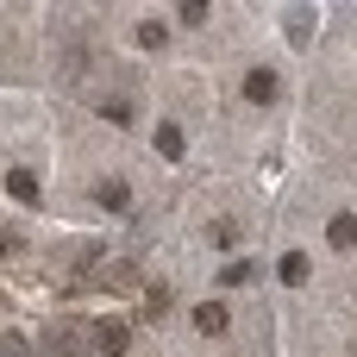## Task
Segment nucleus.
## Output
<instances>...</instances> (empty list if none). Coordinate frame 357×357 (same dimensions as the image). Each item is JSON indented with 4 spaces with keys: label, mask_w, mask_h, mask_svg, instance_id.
Masks as SVG:
<instances>
[{
    "label": "nucleus",
    "mask_w": 357,
    "mask_h": 357,
    "mask_svg": "<svg viewBox=\"0 0 357 357\" xmlns=\"http://www.w3.org/2000/svg\"><path fill=\"white\" fill-rule=\"evenodd\" d=\"M276 94H282V75H276V69H251V75H245V100H251V107H270Z\"/></svg>",
    "instance_id": "obj_1"
},
{
    "label": "nucleus",
    "mask_w": 357,
    "mask_h": 357,
    "mask_svg": "<svg viewBox=\"0 0 357 357\" xmlns=\"http://www.w3.org/2000/svg\"><path fill=\"white\" fill-rule=\"evenodd\" d=\"M94 345H100V357H119L132 345V326L126 320H94Z\"/></svg>",
    "instance_id": "obj_2"
},
{
    "label": "nucleus",
    "mask_w": 357,
    "mask_h": 357,
    "mask_svg": "<svg viewBox=\"0 0 357 357\" xmlns=\"http://www.w3.org/2000/svg\"><path fill=\"white\" fill-rule=\"evenodd\" d=\"M6 195H13L19 207H38V176H31V169H13V176H6Z\"/></svg>",
    "instance_id": "obj_3"
},
{
    "label": "nucleus",
    "mask_w": 357,
    "mask_h": 357,
    "mask_svg": "<svg viewBox=\"0 0 357 357\" xmlns=\"http://www.w3.org/2000/svg\"><path fill=\"white\" fill-rule=\"evenodd\" d=\"M326 238H333V251H351V245H357V213H333Z\"/></svg>",
    "instance_id": "obj_4"
},
{
    "label": "nucleus",
    "mask_w": 357,
    "mask_h": 357,
    "mask_svg": "<svg viewBox=\"0 0 357 357\" xmlns=\"http://www.w3.org/2000/svg\"><path fill=\"white\" fill-rule=\"evenodd\" d=\"M157 151H163L169 163H182V157H188V151H182V126H176V119H169V126H157Z\"/></svg>",
    "instance_id": "obj_5"
},
{
    "label": "nucleus",
    "mask_w": 357,
    "mask_h": 357,
    "mask_svg": "<svg viewBox=\"0 0 357 357\" xmlns=\"http://www.w3.org/2000/svg\"><path fill=\"white\" fill-rule=\"evenodd\" d=\"M100 207H107V213H126V207H132V188H126V182H100Z\"/></svg>",
    "instance_id": "obj_6"
},
{
    "label": "nucleus",
    "mask_w": 357,
    "mask_h": 357,
    "mask_svg": "<svg viewBox=\"0 0 357 357\" xmlns=\"http://www.w3.org/2000/svg\"><path fill=\"white\" fill-rule=\"evenodd\" d=\"M195 326H201V333H226V307H220V301L195 307Z\"/></svg>",
    "instance_id": "obj_7"
},
{
    "label": "nucleus",
    "mask_w": 357,
    "mask_h": 357,
    "mask_svg": "<svg viewBox=\"0 0 357 357\" xmlns=\"http://www.w3.org/2000/svg\"><path fill=\"white\" fill-rule=\"evenodd\" d=\"M163 38H169V31H163L157 19H144V25H138V44H144V50H163Z\"/></svg>",
    "instance_id": "obj_8"
},
{
    "label": "nucleus",
    "mask_w": 357,
    "mask_h": 357,
    "mask_svg": "<svg viewBox=\"0 0 357 357\" xmlns=\"http://www.w3.org/2000/svg\"><path fill=\"white\" fill-rule=\"evenodd\" d=\"M251 276H257V264H245V257H238V264H226V276H220V282H226V289H238V282H251Z\"/></svg>",
    "instance_id": "obj_9"
},
{
    "label": "nucleus",
    "mask_w": 357,
    "mask_h": 357,
    "mask_svg": "<svg viewBox=\"0 0 357 357\" xmlns=\"http://www.w3.org/2000/svg\"><path fill=\"white\" fill-rule=\"evenodd\" d=\"M307 31H314V13H289V38L307 44Z\"/></svg>",
    "instance_id": "obj_10"
},
{
    "label": "nucleus",
    "mask_w": 357,
    "mask_h": 357,
    "mask_svg": "<svg viewBox=\"0 0 357 357\" xmlns=\"http://www.w3.org/2000/svg\"><path fill=\"white\" fill-rule=\"evenodd\" d=\"M282 282H307V257L289 251V257H282Z\"/></svg>",
    "instance_id": "obj_11"
},
{
    "label": "nucleus",
    "mask_w": 357,
    "mask_h": 357,
    "mask_svg": "<svg viewBox=\"0 0 357 357\" xmlns=\"http://www.w3.org/2000/svg\"><path fill=\"white\" fill-rule=\"evenodd\" d=\"M176 19H182V25H201V19H207V6H201V0H182V6H176Z\"/></svg>",
    "instance_id": "obj_12"
},
{
    "label": "nucleus",
    "mask_w": 357,
    "mask_h": 357,
    "mask_svg": "<svg viewBox=\"0 0 357 357\" xmlns=\"http://www.w3.org/2000/svg\"><path fill=\"white\" fill-rule=\"evenodd\" d=\"M100 113H107L113 126H132V107H126V100H100Z\"/></svg>",
    "instance_id": "obj_13"
},
{
    "label": "nucleus",
    "mask_w": 357,
    "mask_h": 357,
    "mask_svg": "<svg viewBox=\"0 0 357 357\" xmlns=\"http://www.w3.org/2000/svg\"><path fill=\"white\" fill-rule=\"evenodd\" d=\"M213 245H226V251H232V245H238V226H232V220H220V226H213Z\"/></svg>",
    "instance_id": "obj_14"
}]
</instances>
